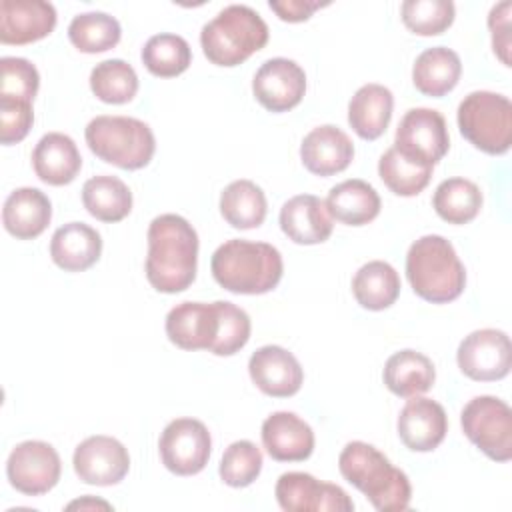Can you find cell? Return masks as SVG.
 <instances>
[{"instance_id":"obj_1","label":"cell","mask_w":512,"mask_h":512,"mask_svg":"<svg viewBox=\"0 0 512 512\" xmlns=\"http://www.w3.org/2000/svg\"><path fill=\"white\" fill-rule=\"evenodd\" d=\"M146 278L164 294L186 290L196 278L198 234L178 214H160L148 226Z\"/></svg>"},{"instance_id":"obj_2","label":"cell","mask_w":512,"mask_h":512,"mask_svg":"<svg viewBox=\"0 0 512 512\" xmlns=\"http://www.w3.org/2000/svg\"><path fill=\"white\" fill-rule=\"evenodd\" d=\"M338 468L346 482L358 488L380 512H402L410 506L412 486L408 476L396 468L376 446L354 440L340 456Z\"/></svg>"},{"instance_id":"obj_3","label":"cell","mask_w":512,"mask_h":512,"mask_svg":"<svg viewBox=\"0 0 512 512\" xmlns=\"http://www.w3.org/2000/svg\"><path fill=\"white\" fill-rule=\"evenodd\" d=\"M210 270L214 280L232 294H266L278 286L284 264L272 244L232 238L214 250Z\"/></svg>"},{"instance_id":"obj_4","label":"cell","mask_w":512,"mask_h":512,"mask_svg":"<svg viewBox=\"0 0 512 512\" xmlns=\"http://www.w3.org/2000/svg\"><path fill=\"white\" fill-rule=\"evenodd\" d=\"M406 276L412 290L426 302L456 300L466 286V270L454 246L440 234L420 236L406 254Z\"/></svg>"},{"instance_id":"obj_5","label":"cell","mask_w":512,"mask_h":512,"mask_svg":"<svg viewBox=\"0 0 512 512\" xmlns=\"http://www.w3.org/2000/svg\"><path fill=\"white\" fill-rule=\"evenodd\" d=\"M268 42L262 16L244 4H230L202 26L200 46L216 66H238Z\"/></svg>"},{"instance_id":"obj_6","label":"cell","mask_w":512,"mask_h":512,"mask_svg":"<svg viewBox=\"0 0 512 512\" xmlns=\"http://www.w3.org/2000/svg\"><path fill=\"white\" fill-rule=\"evenodd\" d=\"M84 138L92 154L124 170L148 166L156 150L152 128L130 116H96L88 122Z\"/></svg>"},{"instance_id":"obj_7","label":"cell","mask_w":512,"mask_h":512,"mask_svg":"<svg viewBox=\"0 0 512 512\" xmlns=\"http://www.w3.org/2000/svg\"><path fill=\"white\" fill-rule=\"evenodd\" d=\"M460 134L478 150L498 156L512 144V102L508 96L476 90L464 96L456 112Z\"/></svg>"},{"instance_id":"obj_8","label":"cell","mask_w":512,"mask_h":512,"mask_svg":"<svg viewBox=\"0 0 512 512\" xmlns=\"http://www.w3.org/2000/svg\"><path fill=\"white\" fill-rule=\"evenodd\" d=\"M462 432L494 462L512 458V410L496 396L472 398L460 414Z\"/></svg>"},{"instance_id":"obj_9","label":"cell","mask_w":512,"mask_h":512,"mask_svg":"<svg viewBox=\"0 0 512 512\" xmlns=\"http://www.w3.org/2000/svg\"><path fill=\"white\" fill-rule=\"evenodd\" d=\"M394 148L408 160L434 168L450 148L444 116L434 108H410L396 128Z\"/></svg>"},{"instance_id":"obj_10","label":"cell","mask_w":512,"mask_h":512,"mask_svg":"<svg viewBox=\"0 0 512 512\" xmlns=\"http://www.w3.org/2000/svg\"><path fill=\"white\" fill-rule=\"evenodd\" d=\"M162 464L178 476H194L208 464L212 438L204 422L196 418H176L166 424L158 440Z\"/></svg>"},{"instance_id":"obj_11","label":"cell","mask_w":512,"mask_h":512,"mask_svg":"<svg viewBox=\"0 0 512 512\" xmlns=\"http://www.w3.org/2000/svg\"><path fill=\"white\" fill-rule=\"evenodd\" d=\"M62 472V462L52 444L42 440H24L16 444L6 460V476L18 492L40 496L50 492Z\"/></svg>"},{"instance_id":"obj_12","label":"cell","mask_w":512,"mask_h":512,"mask_svg":"<svg viewBox=\"0 0 512 512\" xmlns=\"http://www.w3.org/2000/svg\"><path fill=\"white\" fill-rule=\"evenodd\" d=\"M458 368L476 382H494L508 376L512 366V344L506 332L480 328L464 336L456 352Z\"/></svg>"},{"instance_id":"obj_13","label":"cell","mask_w":512,"mask_h":512,"mask_svg":"<svg viewBox=\"0 0 512 512\" xmlns=\"http://www.w3.org/2000/svg\"><path fill=\"white\" fill-rule=\"evenodd\" d=\"M278 506L286 512H352V498L330 482L308 472H284L274 488Z\"/></svg>"},{"instance_id":"obj_14","label":"cell","mask_w":512,"mask_h":512,"mask_svg":"<svg viewBox=\"0 0 512 512\" xmlns=\"http://www.w3.org/2000/svg\"><path fill=\"white\" fill-rule=\"evenodd\" d=\"M74 472L84 484L112 486L124 480L130 470V456L126 446L104 434L82 440L72 456Z\"/></svg>"},{"instance_id":"obj_15","label":"cell","mask_w":512,"mask_h":512,"mask_svg":"<svg viewBox=\"0 0 512 512\" xmlns=\"http://www.w3.org/2000/svg\"><path fill=\"white\" fill-rule=\"evenodd\" d=\"M252 92L268 112H288L304 98L306 74L290 58H270L256 70Z\"/></svg>"},{"instance_id":"obj_16","label":"cell","mask_w":512,"mask_h":512,"mask_svg":"<svg viewBox=\"0 0 512 512\" xmlns=\"http://www.w3.org/2000/svg\"><path fill=\"white\" fill-rule=\"evenodd\" d=\"M220 330L216 302H180L166 314V336L182 350H212Z\"/></svg>"},{"instance_id":"obj_17","label":"cell","mask_w":512,"mask_h":512,"mask_svg":"<svg viewBox=\"0 0 512 512\" xmlns=\"http://www.w3.org/2000/svg\"><path fill=\"white\" fill-rule=\"evenodd\" d=\"M248 374L256 388L272 398L294 396L304 382V370L296 356L276 344L262 346L250 356Z\"/></svg>"},{"instance_id":"obj_18","label":"cell","mask_w":512,"mask_h":512,"mask_svg":"<svg viewBox=\"0 0 512 512\" xmlns=\"http://www.w3.org/2000/svg\"><path fill=\"white\" fill-rule=\"evenodd\" d=\"M396 428L408 450L432 452L448 432V416L436 400L412 396L400 410Z\"/></svg>"},{"instance_id":"obj_19","label":"cell","mask_w":512,"mask_h":512,"mask_svg":"<svg viewBox=\"0 0 512 512\" xmlns=\"http://www.w3.org/2000/svg\"><path fill=\"white\" fill-rule=\"evenodd\" d=\"M56 26V8L44 0H2L0 42L30 44L46 38Z\"/></svg>"},{"instance_id":"obj_20","label":"cell","mask_w":512,"mask_h":512,"mask_svg":"<svg viewBox=\"0 0 512 512\" xmlns=\"http://www.w3.org/2000/svg\"><path fill=\"white\" fill-rule=\"evenodd\" d=\"M300 158L308 172L316 176H334L346 170L354 158V144L344 130L334 124L312 128L302 144Z\"/></svg>"},{"instance_id":"obj_21","label":"cell","mask_w":512,"mask_h":512,"mask_svg":"<svg viewBox=\"0 0 512 512\" xmlns=\"http://www.w3.org/2000/svg\"><path fill=\"white\" fill-rule=\"evenodd\" d=\"M262 444L278 462H302L314 452V432L294 412H272L262 422Z\"/></svg>"},{"instance_id":"obj_22","label":"cell","mask_w":512,"mask_h":512,"mask_svg":"<svg viewBox=\"0 0 512 512\" xmlns=\"http://www.w3.org/2000/svg\"><path fill=\"white\" fill-rule=\"evenodd\" d=\"M280 228L296 244H322L332 234V216L326 202L314 194H298L280 208Z\"/></svg>"},{"instance_id":"obj_23","label":"cell","mask_w":512,"mask_h":512,"mask_svg":"<svg viewBox=\"0 0 512 512\" xmlns=\"http://www.w3.org/2000/svg\"><path fill=\"white\" fill-rule=\"evenodd\" d=\"M50 218L52 204L48 196L32 186L12 190L2 208V224L18 240L38 238L48 228Z\"/></svg>"},{"instance_id":"obj_24","label":"cell","mask_w":512,"mask_h":512,"mask_svg":"<svg viewBox=\"0 0 512 512\" xmlns=\"http://www.w3.org/2000/svg\"><path fill=\"white\" fill-rule=\"evenodd\" d=\"M32 166L42 182L50 186H64L78 176L82 156L68 134L48 132L34 146Z\"/></svg>"},{"instance_id":"obj_25","label":"cell","mask_w":512,"mask_h":512,"mask_svg":"<svg viewBox=\"0 0 512 512\" xmlns=\"http://www.w3.org/2000/svg\"><path fill=\"white\" fill-rule=\"evenodd\" d=\"M100 254L102 238L84 222H68L52 234L50 256L54 264L66 272L88 270L98 262Z\"/></svg>"},{"instance_id":"obj_26","label":"cell","mask_w":512,"mask_h":512,"mask_svg":"<svg viewBox=\"0 0 512 512\" xmlns=\"http://www.w3.org/2000/svg\"><path fill=\"white\" fill-rule=\"evenodd\" d=\"M394 96L382 84L360 86L348 104V124L362 140L380 138L392 118Z\"/></svg>"},{"instance_id":"obj_27","label":"cell","mask_w":512,"mask_h":512,"mask_svg":"<svg viewBox=\"0 0 512 512\" xmlns=\"http://www.w3.org/2000/svg\"><path fill=\"white\" fill-rule=\"evenodd\" d=\"M380 196L372 184L360 178L344 180L330 188L326 208L330 216L346 226H364L380 214Z\"/></svg>"},{"instance_id":"obj_28","label":"cell","mask_w":512,"mask_h":512,"mask_svg":"<svg viewBox=\"0 0 512 512\" xmlns=\"http://www.w3.org/2000/svg\"><path fill=\"white\" fill-rule=\"evenodd\" d=\"M462 74L460 56L446 46H432L420 52L412 66V82L418 92L440 98L456 88Z\"/></svg>"},{"instance_id":"obj_29","label":"cell","mask_w":512,"mask_h":512,"mask_svg":"<svg viewBox=\"0 0 512 512\" xmlns=\"http://www.w3.org/2000/svg\"><path fill=\"white\" fill-rule=\"evenodd\" d=\"M386 388L402 398H412L428 392L436 380V368L432 360L416 350L394 352L382 372Z\"/></svg>"},{"instance_id":"obj_30","label":"cell","mask_w":512,"mask_h":512,"mask_svg":"<svg viewBox=\"0 0 512 512\" xmlns=\"http://www.w3.org/2000/svg\"><path fill=\"white\" fill-rule=\"evenodd\" d=\"M352 294L366 310H386L400 294V276L392 264L384 260H370L354 274Z\"/></svg>"},{"instance_id":"obj_31","label":"cell","mask_w":512,"mask_h":512,"mask_svg":"<svg viewBox=\"0 0 512 512\" xmlns=\"http://www.w3.org/2000/svg\"><path fill=\"white\" fill-rule=\"evenodd\" d=\"M82 204L96 220L120 222L132 210V192L118 176H92L82 186Z\"/></svg>"},{"instance_id":"obj_32","label":"cell","mask_w":512,"mask_h":512,"mask_svg":"<svg viewBox=\"0 0 512 512\" xmlns=\"http://www.w3.org/2000/svg\"><path fill=\"white\" fill-rule=\"evenodd\" d=\"M266 212V196L252 180H234L220 194V214L232 228H258L264 222Z\"/></svg>"},{"instance_id":"obj_33","label":"cell","mask_w":512,"mask_h":512,"mask_svg":"<svg viewBox=\"0 0 512 512\" xmlns=\"http://www.w3.org/2000/svg\"><path fill=\"white\" fill-rule=\"evenodd\" d=\"M432 206L444 222L468 224L482 208V192L468 178H448L436 186Z\"/></svg>"},{"instance_id":"obj_34","label":"cell","mask_w":512,"mask_h":512,"mask_svg":"<svg viewBox=\"0 0 512 512\" xmlns=\"http://www.w3.org/2000/svg\"><path fill=\"white\" fill-rule=\"evenodd\" d=\"M192 62L190 44L170 32L154 34L146 40L142 48V64L146 70L158 78H174L188 70Z\"/></svg>"},{"instance_id":"obj_35","label":"cell","mask_w":512,"mask_h":512,"mask_svg":"<svg viewBox=\"0 0 512 512\" xmlns=\"http://www.w3.org/2000/svg\"><path fill=\"white\" fill-rule=\"evenodd\" d=\"M120 22L106 12H84L68 24L70 42L84 54H98L120 42Z\"/></svg>"},{"instance_id":"obj_36","label":"cell","mask_w":512,"mask_h":512,"mask_svg":"<svg viewBox=\"0 0 512 512\" xmlns=\"http://www.w3.org/2000/svg\"><path fill=\"white\" fill-rule=\"evenodd\" d=\"M90 90L106 104H126L138 92L136 70L120 58L102 60L90 72Z\"/></svg>"},{"instance_id":"obj_37","label":"cell","mask_w":512,"mask_h":512,"mask_svg":"<svg viewBox=\"0 0 512 512\" xmlns=\"http://www.w3.org/2000/svg\"><path fill=\"white\" fill-rule=\"evenodd\" d=\"M378 174L390 192L408 198L420 194L428 186L432 168L408 160L394 146H390L378 160Z\"/></svg>"},{"instance_id":"obj_38","label":"cell","mask_w":512,"mask_h":512,"mask_svg":"<svg viewBox=\"0 0 512 512\" xmlns=\"http://www.w3.org/2000/svg\"><path fill=\"white\" fill-rule=\"evenodd\" d=\"M404 26L418 36H438L454 22L456 8L450 0H406L400 6Z\"/></svg>"},{"instance_id":"obj_39","label":"cell","mask_w":512,"mask_h":512,"mask_svg":"<svg viewBox=\"0 0 512 512\" xmlns=\"http://www.w3.org/2000/svg\"><path fill=\"white\" fill-rule=\"evenodd\" d=\"M260 470H262L260 448L250 440H236L224 450L218 474L224 484L232 488H246L260 476Z\"/></svg>"},{"instance_id":"obj_40","label":"cell","mask_w":512,"mask_h":512,"mask_svg":"<svg viewBox=\"0 0 512 512\" xmlns=\"http://www.w3.org/2000/svg\"><path fill=\"white\" fill-rule=\"evenodd\" d=\"M0 74V98L34 100L40 86V74L30 60L4 56L0 60Z\"/></svg>"},{"instance_id":"obj_41","label":"cell","mask_w":512,"mask_h":512,"mask_svg":"<svg viewBox=\"0 0 512 512\" xmlns=\"http://www.w3.org/2000/svg\"><path fill=\"white\" fill-rule=\"evenodd\" d=\"M218 308H220V330L210 352L216 356H232L238 350H242L250 340V330H252L250 316L242 308L226 300H218Z\"/></svg>"},{"instance_id":"obj_42","label":"cell","mask_w":512,"mask_h":512,"mask_svg":"<svg viewBox=\"0 0 512 512\" xmlns=\"http://www.w3.org/2000/svg\"><path fill=\"white\" fill-rule=\"evenodd\" d=\"M34 122L32 102L0 98V142L10 146L26 138Z\"/></svg>"},{"instance_id":"obj_43","label":"cell","mask_w":512,"mask_h":512,"mask_svg":"<svg viewBox=\"0 0 512 512\" xmlns=\"http://www.w3.org/2000/svg\"><path fill=\"white\" fill-rule=\"evenodd\" d=\"M510 10H512L510 0H502L494 4L488 14L492 48L504 66H512L510 64Z\"/></svg>"},{"instance_id":"obj_44","label":"cell","mask_w":512,"mask_h":512,"mask_svg":"<svg viewBox=\"0 0 512 512\" xmlns=\"http://www.w3.org/2000/svg\"><path fill=\"white\" fill-rule=\"evenodd\" d=\"M268 6L284 22H304L318 8L328 6V2H316V0H282V2H276V0H270Z\"/></svg>"},{"instance_id":"obj_45","label":"cell","mask_w":512,"mask_h":512,"mask_svg":"<svg viewBox=\"0 0 512 512\" xmlns=\"http://www.w3.org/2000/svg\"><path fill=\"white\" fill-rule=\"evenodd\" d=\"M66 508H68V510H72V508H80V510H86V508H102V510H110L112 506H110L108 502H104V500H98V498H92V496H84V498H80V500L70 502Z\"/></svg>"}]
</instances>
